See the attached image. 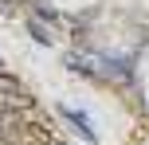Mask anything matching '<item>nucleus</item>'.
I'll return each instance as SVG.
<instances>
[{
  "mask_svg": "<svg viewBox=\"0 0 149 145\" xmlns=\"http://www.w3.org/2000/svg\"><path fill=\"white\" fill-rule=\"evenodd\" d=\"M16 8V0H0V12H12Z\"/></svg>",
  "mask_w": 149,
  "mask_h": 145,
  "instance_id": "7ed1b4c3",
  "label": "nucleus"
},
{
  "mask_svg": "<svg viewBox=\"0 0 149 145\" xmlns=\"http://www.w3.org/2000/svg\"><path fill=\"white\" fill-rule=\"evenodd\" d=\"M145 106H149V98H145Z\"/></svg>",
  "mask_w": 149,
  "mask_h": 145,
  "instance_id": "39448f33",
  "label": "nucleus"
},
{
  "mask_svg": "<svg viewBox=\"0 0 149 145\" xmlns=\"http://www.w3.org/2000/svg\"><path fill=\"white\" fill-rule=\"evenodd\" d=\"M0 71H4V59H0Z\"/></svg>",
  "mask_w": 149,
  "mask_h": 145,
  "instance_id": "20e7f679",
  "label": "nucleus"
},
{
  "mask_svg": "<svg viewBox=\"0 0 149 145\" xmlns=\"http://www.w3.org/2000/svg\"><path fill=\"white\" fill-rule=\"evenodd\" d=\"M28 31H31V35H36V39H39V43H47V47H51V43H55V35H51V31H47V28H43V24H39V20H36V16H28Z\"/></svg>",
  "mask_w": 149,
  "mask_h": 145,
  "instance_id": "f03ea898",
  "label": "nucleus"
},
{
  "mask_svg": "<svg viewBox=\"0 0 149 145\" xmlns=\"http://www.w3.org/2000/svg\"><path fill=\"white\" fill-rule=\"evenodd\" d=\"M59 110H63V118H67V122H74V126H79L82 133H86V141H94V126H90L86 118L79 114V110H71V106H59Z\"/></svg>",
  "mask_w": 149,
  "mask_h": 145,
  "instance_id": "f257e3e1",
  "label": "nucleus"
}]
</instances>
